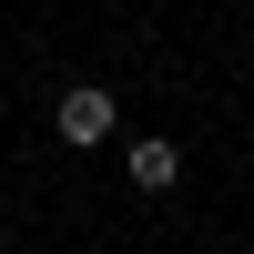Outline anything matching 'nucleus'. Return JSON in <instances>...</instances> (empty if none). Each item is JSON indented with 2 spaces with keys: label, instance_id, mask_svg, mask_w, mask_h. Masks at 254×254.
<instances>
[{
  "label": "nucleus",
  "instance_id": "obj_1",
  "mask_svg": "<svg viewBox=\"0 0 254 254\" xmlns=\"http://www.w3.org/2000/svg\"><path fill=\"white\" fill-rule=\"evenodd\" d=\"M51 132L71 142V153L112 142V92H102V81H71V92H61V112H51Z\"/></svg>",
  "mask_w": 254,
  "mask_h": 254
},
{
  "label": "nucleus",
  "instance_id": "obj_2",
  "mask_svg": "<svg viewBox=\"0 0 254 254\" xmlns=\"http://www.w3.org/2000/svg\"><path fill=\"white\" fill-rule=\"evenodd\" d=\"M173 173H183V153H173L163 132H142V142H132V183H142V193H173Z\"/></svg>",
  "mask_w": 254,
  "mask_h": 254
}]
</instances>
